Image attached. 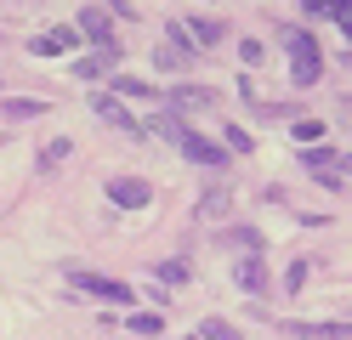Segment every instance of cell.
<instances>
[{"mask_svg": "<svg viewBox=\"0 0 352 340\" xmlns=\"http://www.w3.org/2000/svg\"><path fill=\"white\" fill-rule=\"evenodd\" d=\"M228 153H250V131H228Z\"/></svg>", "mask_w": 352, "mask_h": 340, "instance_id": "484cf974", "label": "cell"}, {"mask_svg": "<svg viewBox=\"0 0 352 340\" xmlns=\"http://www.w3.org/2000/svg\"><path fill=\"white\" fill-rule=\"evenodd\" d=\"M125 329L131 335H160L165 329V312H125Z\"/></svg>", "mask_w": 352, "mask_h": 340, "instance_id": "e0dca14e", "label": "cell"}, {"mask_svg": "<svg viewBox=\"0 0 352 340\" xmlns=\"http://www.w3.org/2000/svg\"><path fill=\"white\" fill-rule=\"evenodd\" d=\"M318 136H324V125H318V120H301V125H296V142H307V148H313Z\"/></svg>", "mask_w": 352, "mask_h": 340, "instance_id": "603a6c76", "label": "cell"}, {"mask_svg": "<svg viewBox=\"0 0 352 340\" xmlns=\"http://www.w3.org/2000/svg\"><path fill=\"white\" fill-rule=\"evenodd\" d=\"M307 267H313V261H296V267H290V272H284V284H290V295H296V289H301V284H307Z\"/></svg>", "mask_w": 352, "mask_h": 340, "instance_id": "d4e9b609", "label": "cell"}, {"mask_svg": "<svg viewBox=\"0 0 352 340\" xmlns=\"http://www.w3.org/2000/svg\"><path fill=\"white\" fill-rule=\"evenodd\" d=\"M125 52H97V57H80L74 63V80H102V74H114V63H120Z\"/></svg>", "mask_w": 352, "mask_h": 340, "instance_id": "7c38bea8", "label": "cell"}, {"mask_svg": "<svg viewBox=\"0 0 352 340\" xmlns=\"http://www.w3.org/2000/svg\"><path fill=\"white\" fill-rule=\"evenodd\" d=\"M91 113H97L102 125H114V131H125V136H142V125L131 120V108H125L120 97H108V91H97V97H91Z\"/></svg>", "mask_w": 352, "mask_h": 340, "instance_id": "52a82bcc", "label": "cell"}, {"mask_svg": "<svg viewBox=\"0 0 352 340\" xmlns=\"http://www.w3.org/2000/svg\"><path fill=\"white\" fill-rule=\"evenodd\" d=\"M40 113H46L40 97H6L0 102V120H40Z\"/></svg>", "mask_w": 352, "mask_h": 340, "instance_id": "4fadbf2b", "label": "cell"}, {"mask_svg": "<svg viewBox=\"0 0 352 340\" xmlns=\"http://www.w3.org/2000/svg\"><path fill=\"white\" fill-rule=\"evenodd\" d=\"M153 272H160L165 284H188V261H160V267H153Z\"/></svg>", "mask_w": 352, "mask_h": 340, "instance_id": "44dd1931", "label": "cell"}, {"mask_svg": "<svg viewBox=\"0 0 352 340\" xmlns=\"http://www.w3.org/2000/svg\"><path fill=\"white\" fill-rule=\"evenodd\" d=\"M301 170H313V181H324L329 193L346 188V153H336V148H307L301 153Z\"/></svg>", "mask_w": 352, "mask_h": 340, "instance_id": "3957f363", "label": "cell"}, {"mask_svg": "<svg viewBox=\"0 0 352 340\" xmlns=\"http://www.w3.org/2000/svg\"><path fill=\"white\" fill-rule=\"evenodd\" d=\"M69 289L97 295V301H108V306H137V289H131L125 278H102V272H91V267H69Z\"/></svg>", "mask_w": 352, "mask_h": 340, "instance_id": "7a4b0ae2", "label": "cell"}, {"mask_svg": "<svg viewBox=\"0 0 352 340\" xmlns=\"http://www.w3.org/2000/svg\"><path fill=\"white\" fill-rule=\"evenodd\" d=\"M74 34H85L97 52H125V40H114V17H108L102 6H85V12L74 17Z\"/></svg>", "mask_w": 352, "mask_h": 340, "instance_id": "277c9868", "label": "cell"}, {"mask_svg": "<svg viewBox=\"0 0 352 340\" xmlns=\"http://www.w3.org/2000/svg\"><path fill=\"white\" fill-rule=\"evenodd\" d=\"M153 199V181L142 176H108V204H120V210H142Z\"/></svg>", "mask_w": 352, "mask_h": 340, "instance_id": "5b68a950", "label": "cell"}, {"mask_svg": "<svg viewBox=\"0 0 352 340\" xmlns=\"http://www.w3.org/2000/svg\"><path fill=\"white\" fill-rule=\"evenodd\" d=\"M108 6H114L120 17H131V0H108ZM108 6H102V12H108Z\"/></svg>", "mask_w": 352, "mask_h": 340, "instance_id": "83f0119b", "label": "cell"}, {"mask_svg": "<svg viewBox=\"0 0 352 340\" xmlns=\"http://www.w3.org/2000/svg\"><path fill=\"white\" fill-rule=\"evenodd\" d=\"M165 102H170V108H182V113H210V108H216V97H210L205 85H170V91H165Z\"/></svg>", "mask_w": 352, "mask_h": 340, "instance_id": "9c48e42d", "label": "cell"}, {"mask_svg": "<svg viewBox=\"0 0 352 340\" xmlns=\"http://www.w3.org/2000/svg\"><path fill=\"white\" fill-rule=\"evenodd\" d=\"M142 136H165V142H182V136H188V125L176 120V113H153V120L142 125Z\"/></svg>", "mask_w": 352, "mask_h": 340, "instance_id": "9a60e30c", "label": "cell"}, {"mask_svg": "<svg viewBox=\"0 0 352 340\" xmlns=\"http://www.w3.org/2000/svg\"><path fill=\"white\" fill-rule=\"evenodd\" d=\"M153 63H160L165 74H176V68H188V63H193V52H182V45H160V52H153Z\"/></svg>", "mask_w": 352, "mask_h": 340, "instance_id": "d6986e66", "label": "cell"}, {"mask_svg": "<svg viewBox=\"0 0 352 340\" xmlns=\"http://www.w3.org/2000/svg\"><path fill=\"white\" fill-rule=\"evenodd\" d=\"M114 85H120V91H125V97H153V85H142V80H131V74H120V80H114Z\"/></svg>", "mask_w": 352, "mask_h": 340, "instance_id": "cb8c5ba5", "label": "cell"}, {"mask_svg": "<svg viewBox=\"0 0 352 340\" xmlns=\"http://www.w3.org/2000/svg\"><path fill=\"white\" fill-rule=\"evenodd\" d=\"M284 52H290V85H296V91L318 85L324 57H318V40H313V34H307V29H290V34H284Z\"/></svg>", "mask_w": 352, "mask_h": 340, "instance_id": "6da1fadb", "label": "cell"}, {"mask_svg": "<svg viewBox=\"0 0 352 340\" xmlns=\"http://www.w3.org/2000/svg\"><path fill=\"white\" fill-rule=\"evenodd\" d=\"M74 45H80V34H74V23H69V29H46L40 40H29V52L34 57H69Z\"/></svg>", "mask_w": 352, "mask_h": 340, "instance_id": "ba28073f", "label": "cell"}, {"mask_svg": "<svg viewBox=\"0 0 352 340\" xmlns=\"http://www.w3.org/2000/svg\"><path fill=\"white\" fill-rule=\"evenodd\" d=\"M239 57H245V63L256 68V63H261V45H256V40H239Z\"/></svg>", "mask_w": 352, "mask_h": 340, "instance_id": "4316f807", "label": "cell"}, {"mask_svg": "<svg viewBox=\"0 0 352 340\" xmlns=\"http://www.w3.org/2000/svg\"><path fill=\"white\" fill-rule=\"evenodd\" d=\"M176 148H182V153L193 159V165H210V170H228V159H233L222 142H210V136H199V131H188Z\"/></svg>", "mask_w": 352, "mask_h": 340, "instance_id": "8992f818", "label": "cell"}, {"mask_svg": "<svg viewBox=\"0 0 352 340\" xmlns=\"http://www.w3.org/2000/svg\"><path fill=\"white\" fill-rule=\"evenodd\" d=\"M165 34H170V45H182V52H193V40H188V29H182V17H176V23H165ZM193 57H199V52H193Z\"/></svg>", "mask_w": 352, "mask_h": 340, "instance_id": "7402d4cb", "label": "cell"}, {"mask_svg": "<svg viewBox=\"0 0 352 340\" xmlns=\"http://www.w3.org/2000/svg\"><path fill=\"white\" fill-rule=\"evenodd\" d=\"M182 29H188V40H193V52H199V45H216V40L228 34L216 17H182Z\"/></svg>", "mask_w": 352, "mask_h": 340, "instance_id": "30bf717a", "label": "cell"}, {"mask_svg": "<svg viewBox=\"0 0 352 340\" xmlns=\"http://www.w3.org/2000/svg\"><path fill=\"white\" fill-rule=\"evenodd\" d=\"M193 340H245V335H239V329L228 324V317H205V324H199V335H193Z\"/></svg>", "mask_w": 352, "mask_h": 340, "instance_id": "ac0fdd59", "label": "cell"}, {"mask_svg": "<svg viewBox=\"0 0 352 340\" xmlns=\"http://www.w3.org/2000/svg\"><path fill=\"white\" fill-rule=\"evenodd\" d=\"M233 278H239V289H250V295H267V267H261L256 256H245L233 267Z\"/></svg>", "mask_w": 352, "mask_h": 340, "instance_id": "8fae6325", "label": "cell"}, {"mask_svg": "<svg viewBox=\"0 0 352 340\" xmlns=\"http://www.w3.org/2000/svg\"><path fill=\"white\" fill-rule=\"evenodd\" d=\"M284 329L301 335V340H346V324H296V317H290Z\"/></svg>", "mask_w": 352, "mask_h": 340, "instance_id": "5bb4252c", "label": "cell"}, {"mask_svg": "<svg viewBox=\"0 0 352 340\" xmlns=\"http://www.w3.org/2000/svg\"><path fill=\"white\" fill-rule=\"evenodd\" d=\"M69 153H74V148H69V136H52V142L40 148V170H57V165H69Z\"/></svg>", "mask_w": 352, "mask_h": 340, "instance_id": "2e32d148", "label": "cell"}, {"mask_svg": "<svg viewBox=\"0 0 352 340\" xmlns=\"http://www.w3.org/2000/svg\"><path fill=\"white\" fill-rule=\"evenodd\" d=\"M228 204H233V193H228V188H210V193L199 199V216H210V221H216V216H228Z\"/></svg>", "mask_w": 352, "mask_h": 340, "instance_id": "ffe728a7", "label": "cell"}]
</instances>
